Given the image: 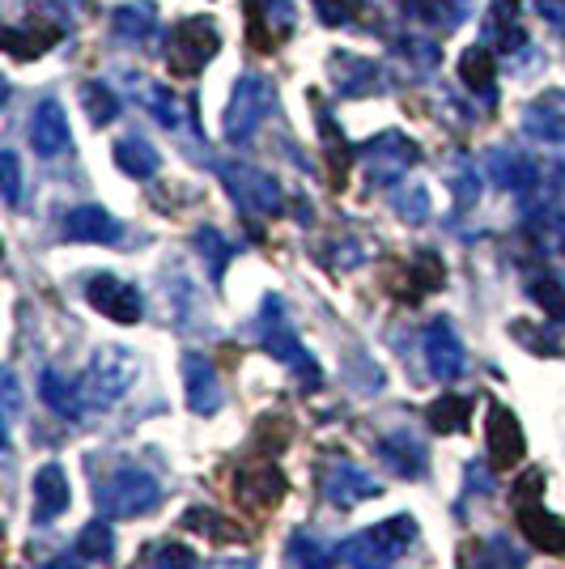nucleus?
<instances>
[{
	"instance_id": "2f4dec72",
	"label": "nucleus",
	"mask_w": 565,
	"mask_h": 569,
	"mask_svg": "<svg viewBox=\"0 0 565 569\" xmlns=\"http://www.w3.org/2000/svg\"><path fill=\"white\" fill-rule=\"evenodd\" d=\"M39 396L48 403L51 412H60V417H81L86 408H81V391L65 382V375H56V370H43V379H39Z\"/></svg>"
},
{
	"instance_id": "9d476101",
	"label": "nucleus",
	"mask_w": 565,
	"mask_h": 569,
	"mask_svg": "<svg viewBox=\"0 0 565 569\" xmlns=\"http://www.w3.org/2000/svg\"><path fill=\"white\" fill-rule=\"evenodd\" d=\"M319 489H324V498H328L336 510H354V506L383 493V485H378L375 476L366 472V468H357L354 459H345V455H331L328 463H324Z\"/></svg>"
},
{
	"instance_id": "dca6fc26",
	"label": "nucleus",
	"mask_w": 565,
	"mask_h": 569,
	"mask_svg": "<svg viewBox=\"0 0 565 569\" xmlns=\"http://www.w3.org/2000/svg\"><path fill=\"white\" fill-rule=\"evenodd\" d=\"M184 387H188V408L196 417H212L221 408V379L205 353H184Z\"/></svg>"
},
{
	"instance_id": "4be33fe9",
	"label": "nucleus",
	"mask_w": 565,
	"mask_h": 569,
	"mask_svg": "<svg viewBox=\"0 0 565 569\" xmlns=\"http://www.w3.org/2000/svg\"><path fill=\"white\" fill-rule=\"evenodd\" d=\"M65 238L69 242H116L119 238V221L102 204H77L69 217H65Z\"/></svg>"
},
{
	"instance_id": "f03ea898",
	"label": "nucleus",
	"mask_w": 565,
	"mask_h": 569,
	"mask_svg": "<svg viewBox=\"0 0 565 569\" xmlns=\"http://www.w3.org/2000/svg\"><path fill=\"white\" fill-rule=\"evenodd\" d=\"M413 540H417V519L413 515H391L387 522L349 536L340 545V561L349 569H391Z\"/></svg>"
},
{
	"instance_id": "c85d7f7f",
	"label": "nucleus",
	"mask_w": 565,
	"mask_h": 569,
	"mask_svg": "<svg viewBox=\"0 0 565 569\" xmlns=\"http://www.w3.org/2000/svg\"><path fill=\"white\" fill-rule=\"evenodd\" d=\"M56 39H60V34H56L51 26L30 22V26H9L0 43H4V51H9L13 60H34V56H43L48 48H56Z\"/></svg>"
},
{
	"instance_id": "1a4fd4ad",
	"label": "nucleus",
	"mask_w": 565,
	"mask_h": 569,
	"mask_svg": "<svg viewBox=\"0 0 565 569\" xmlns=\"http://www.w3.org/2000/svg\"><path fill=\"white\" fill-rule=\"evenodd\" d=\"M272 111V86L259 77V72H247L235 81V94H230V107H226V141H247L259 123Z\"/></svg>"
},
{
	"instance_id": "a878e982",
	"label": "nucleus",
	"mask_w": 565,
	"mask_h": 569,
	"mask_svg": "<svg viewBox=\"0 0 565 569\" xmlns=\"http://www.w3.org/2000/svg\"><path fill=\"white\" fill-rule=\"evenodd\" d=\"M116 167L128 174V179H153L158 167H162V158H158V149L145 141V137H119L116 141Z\"/></svg>"
},
{
	"instance_id": "f8f14e48",
	"label": "nucleus",
	"mask_w": 565,
	"mask_h": 569,
	"mask_svg": "<svg viewBox=\"0 0 565 569\" xmlns=\"http://www.w3.org/2000/svg\"><path fill=\"white\" fill-rule=\"evenodd\" d=\"M86 298H90V307H95L98 315H107V319H116V323H141V315H145L141 289L119 281L111 272L90 277V281H86Z\"/></svg>"
},
{
	"instance_id": "ea45409f",
	"label": "nucleus",
	"mask_w": 565,
	"mask_h": 569,
	"mask_svg": "<svg viewBox=\"0 0 565 569\" xmlns=\"http://www.w3.org/2000/svg\"><path fill=\"white\" fill-rule=\"evenodd\" d=\"M532 234L541 242L544 251H553V256H562L565 251V217L557 209H541V213H532Z\"/></svg>"
},
{
	"instance_id": "20e7f679",
	"label": "nucleus",
	"mask_w": 565,
	"mask_h": 569,
	"mask_svg": "<svg viewBox=\"0 0 565 569\" xmlns=\"http://www.w3.org/2000/svg\"><path fill=\"white\" fill-rule=\"evenodd\" d=\"M259 336H264V349L277 357V361H285L294 375L303 382H310V391L319 387V366H315V357L303 349V340H298V332H294V323H289V315H285L281 298H264V315H259Z\"/></svg>"
},
{
	"instance_id": "c756f323",
	"label": "nucleus",
	"mask_w": 565,
	"mask_h": 569,
	"mask_svg": "<svg viewBox=\"0 0 565 569\" xmlns=\"http://www.w3.org/2000/svg\"><path fill=\"white\" fill-rule=\"evenodd\" d=\"M184 527L209 536L212 545H238V540H247V531L238 522H230L226 515H217V510H205V506H191L188 515H184Z\"/></svg>"
},
{
	"instance_id": "cd10ccee",
	"label": "nucleus",
	"mask_w": 565,
	"mask_h": 569,
	"mask_svg": "<svg viewBox=\"0 0 565 569\" xmlns=\"http://www.w3.org/2000/svg\"><path fill=\"white\" fill-rule=\"evenodd\" d=\"M459 569H523V552L506 545V536H489L480 545L464 548V566Z\"/></svg>"
},
{
	"instance_id": "2eb2a0df",
	"label": "nucleus",
	"mask_w": 565,
	"mask_h": 569,
	"mask_svg": "<svg viewBox=\"0 0 565 569\" xmlns=\"http://www.w3.org/2000/svg\"><path fill=\"white\" fill-rule=\"evenodd\" d=\"M328 81L340 98H366L383 90V69L366 56H354V51H336L328 60Z\"/></svg>"
},
{
	"instance_id": "5701e85b",
	"label": "nucleus",
	"mask_w": 565,
	"mask_h": 569,
	"mask_svg": "<svg viewBox=\"0 0 565 569\" xmlns=\"http://www.w3.org/2000/svg\"><path fill=\"white\" fill-rule=\"evenodd\" d=\"M158 26V4L153 0H128L111 13V30L119 43H145Z\"/></svg>"
},
{
	"instance_id": "09e8293b",
	"label": "nucleus",
	"mask_w": 565,
	"mask_h": 569,
	"mask_svg": "<svg viewBox=\"0 0 565 569\" xmlns=\"http://www.w3.org/2000/svg\"><path fill=\"white\" fill-rule=\"evenodd\" d=\"M536 13H541L553 30H562L565 34V0H536Z\"/></svg>"
},
{
	"instance_id": "37998d69",
	"label": "nucleus",
	"mask_w": 565,
	"mask_h": 569,
	"mask_svg": "<svg viewBox=\"0 0 565 569\" xmlns=\"http://www.w3.org/2000/svg\"><path fill=\"white\" fill-rule=\"evenodd\" d=\"M0 183H4V204H18L22 200V167H18V153L13 149L0 153Z\"/></svg>"
},
{
	"instance_id": "b1692460",
	"label": "nucleus",
	"mask_w": 565,
	"mask_h": 569,
	"mask_svg": "<svg viewBox=\"0 0 565 569\" xmlns=\"http://www.w3.org/2000/svg\"><path fill=\"white\" fill-rule=\"evenodd\" d=\"M485 167H489V179L506 191H527L541 179V170L532 167L523 153H511V149H494V153L485 158Z\"/></svg>"
},
{
	"instance_id": "f3484780",
	"label": "nucleus",
	"mask_w": 565,
	"mask_h": 569,
	"mask_svg": "<svg viewBox=\"0 0 565 569\" xmlns=\"http://www.w3.org/2000/svg\"><path fill=\"white\" fill-rule=\"evenodd\" d=\"M72 132H69V116H65V107L48 98V102H39L34 107V116H30V144H34V153L39 158H60L65 149H69Z\"/></svg>"
},
{
	"instance_id": "c9c22d12",
	"label": "nucleus",
	"mask_w": 565,
	"mask_h": 569,
	"mask_svg": "<svg viewBox=\"0 0 565 569\" xmlns=\"http://www.w3.org/2000/svg\"><path fill=\"white\" fill-rule=\"evenodd\" d=\"M81 561H111V552H116V531H111V522H90L81 536H77V548H72Z\"/></svg>"
},
{
	"instance_id": "aec40b11",
	"label": "nucleus",
	"mask_w": 565,
	"mask_h": 569,
	"mask_svg": "<svg viewBox=\"0 0 565 569\" xmlns=\"http://www.w3.org/2000/svg\"><path fill=\"white\" fill-rule=\"evenodd\" d=\"M247 18H251V30H256V48H272L264 34H272V39H285L294 22H298V13H294V0H247Z\"/></svg>"
},
{
	"instance_id": "423d86ee",
	"label": "nucleus",
	"mask_w": 565,
	"mask_h": 569,
	"mask_svg": "<svg viewBox=\"0 0 565 569\" xmlns=\"http://www.w3.org/2000/svg\"><path fill=\"white\" fill-rule=\"evenodd\" d=\"M217 174H221L226 191L235 196V204L247 217H277L281 213L285 196H281V188H277V179H272V174H264V170L251 167V162H217Z\"/></svg>"
},
{
	"instance_id": "de8ad7c7",
	"label": "nucleus",
	"mask_w": 565,
	"mask_h": 569,
	"mask_svg": "<svg viewBox=\"0 0 565 569\" xmlns=\"http://www.w3.org/2000/svg\"><path fill=\"white\" fill-rule=\"evenodd\" d=\"M18 421V375L4 370V429H13Z\"/></svg>"
},
{
	"instance_id": "58836bf2",
	"label": "nucleus",
	"mask_w": 565,
	"mask_h": 569,
	"mask_svg": "<svg viewBox=\"0 0 565 569\" xmlns=\"http://www.w3.org/2000/svg\"><path fill=\"white\" fill-rule=\"evenodd\" d=\"M141 94H145V111L158 119L162 128H179V123H184V119H179V98L170 94L166 86H153V81H145Z\"/></svg>"
},
{
	"instance_id": "e433bc0d",
	"label": "nucleus",
	"mask_w": 565,
	"mask_h": 569,
	"mask_svg": "<svg viewBox=\"0 0 565 569\" xmlns=\"http://www.w3.org/2000/svg\"><path fill=\"white\" fill-rule=\"evenodd\" d=\"M527 293L541 302L544 315H548L553 323H565V284L557 281V277H548V272H536V277L527 281Z\"/></svg>"
},
{
	"instance_id": "bb28decb",
	"label": "nucleus",
	"mask_w": 565,
	"mask_h": 569,
	"mask_svg": "<svg viewBox=\"0 0 565 569\" xmlns=\"http://www.w3.org/2000/svg\"><path fill=\"white\" fill-rule=\"evenodd\" d=\"M485 39L497 51L523 48V26H518V0H494L489 18H485Z\"/></svg>"
},
{
	"instance_id": "ddd939ff",
	"label": "nucleus",
	"mask_w": 565,
	"mask_h": 569,
	"mask_svg": "<svg viewBox=\"0 0 565 569\" xmlns=\"http://www.w3.org/2000/svg\"><path fill=\"white\" fill-rule=\"evenodd\" d=\"M485 442H489V463L497 472L515 468L518 459L527 455V438H523V426L518 417L506 408V403H489V421H485Z\"/></svg>"
},
{
	"instance_id": "f704fd0d",
	"label": "nucleus",
	"mask_w": 565,
	"mask_h": 569,
	"mask_svg": "<svg viewBox=\"0 0 565 569\" xmlns=\"http://www.w3.org/2000/svg\"><path fill=\"white\" fill-rule=\"evenodd\" d=\"M289 557H294V566L298 569H328L331 561L340 557V548L319 545V540L307 536V531H294V536H289Z\"/></svg>"
},
{
	"instance_id": "603ef678",
	"label": "nucleus",
	"mask_w": 565,
	"mask_h": 569,
	"mask_svg": "<svg viewBox=\"0 0 565 569\" xmlns=\"http://www.w3.org/2000/svg\"><path fill=\"white\" fill-rule=\"evenodd\" d=\"M43 569H81V557L72 552V557H56V561H48Z\"/></svg>"
},
{
	"instance_id": "7ed1b4c3",
	"label": "nucleus",
	"mask_w": 565,
	"mask_h": 569,
	"mask_svg": "<svg viewBox=\"0 0 565 569\" xmlns=\"http://www.w3.org/2000/svg\"><path fill=\"white\" fill-rule=\"evenodd\" d=\"M95 501L107 519H137V515H149L162 501V489L145 468H119L98 485Z\"/></svg>"
},
{
	"instance_id": "412c9836",
	"label": "nucleus",
	"mask_w": 565,
	"mask_h": 569,
	"mask_svg": "<svg viewBox=\"0 0 565 569\" xmlns=\"http://www.w3.org/2000/svg\"><path fill=\"white\" fill-rule=\"evenodd\" d=\"M400 9L413 22L429 26L434 34H450L472 13V0H400Z\"/></svg>"
},
{
	"instance_id": "f257e3e1",
	"label": "nucleus",
	"mask_w": 565,
	"mask_h": 569,
	"mask_svg": "<svg viewBox=\"0 0 565 569\" xmlns=\"http://www.w3.org/2000/svg\"><path fill=\"white\" fill-rule=\"evenodd\" d=\"M137 375H141V366H137V357L128 353V349H119V345L98 349V353L90 357L81 382H77L81 408H86V412H107V408H116V403L137 387Z\"/></svg>"
},
{
	"instance_id": "72a5a7b5",
	"label": "nucleus",
	"mask_w": 565,
	"mask_h": 569,
	"mask_svg": "<svg viewBox=\"0 0 565 569\" xmlns=\"http://www.w3.org/2000/svg\"><path fill=\"white\" fill-rule=\"evenodd\" d=\"M425 417H429V426L438 429V433H464L472 417V400L468 396H443V400L429 403Z\"/></svg>"
},
{
	"instance_id": "a211bd4d",
	"label": "nucleus",
	"mask_w": 565,
	"mask_h": 569,
	"mask_svg": "<svg viewBox=\"0 0 565 569\" xmlns=\"http://www.w3.org/2000/svg\"><path fill=\"white\" fill-rule=\"evenodd\" d=\"M378 459H383V463H387L396 476H404V480H417V476H425V463H429L425 442H422V438H413L408 429L387 433V438L378 442Z\"/></svg>"
},
{
	"instance_id": "49530a36",
	"label": "nucleus",
	"mask_w": 565,
	"mask_h": 569,
	"mask_svg": "<svg viewBox=\"0 0 565 569\" xmlns=\"http://www.w3.org/2000/svg\"><path fill=\"white\" fill-rule=\"evenodd\" d=\"M450 188H455L459 209H468V204H476V196H480V179H476V170L459 167L455 174H450Z\"/></svg>"
},
{
	"instance_id": "4c0bfd02",
	"label": "nucleus",
	"mask_w": 565,
	"mask_h": 569,
	"mask_svg": "<svg viewBox=\"0 0 565 569\" xmlns=\"http://www.w3.org/2000/svg\"><path fill=\"white\" fill-rule=\"evenodd\" d=\"M81 98H86V111H90V123H95V128L116 123V116H119L116 90H107L102 81H86V86H81Z\"/></svg>"
},
{
	"instance_id": "473e14b6",
	"label": "nucleus",
	"mask_w": 565,
	"mask_h": 569,
	"mask_svg": "<svg viewBox=\"0 0 565 569\" xmlns=\"http://www.w3.org/2000/svg\"><path fill=\"white\" fill-rule=\"evenodd\" d=\"M196 251H200V260L209 263L212 281H221L226 277V263L235 260V242L221 234V230H212V226L196 230Z\"/></svg>"
},
{
	"instance_id": "0eeeda50",
	"label": "nucleus",
	"mask_w": 565,
	"mask_h": 569,
	"mask_svg": "<svg viewBox=\"0 0 565 569\" xmlns=\"http://www.w3.org/2000/svg\"><path fill=\"white\" fill-rule=\"evenodd\" d=\"M417 162H422V149H417V141H408L404 132H378L375 141L361 144V170H366L370 188L400 183Z\"/></svg>"
},
{
	"instance_id": "a19ab883",
	"label": "nucleus",
	"mask_w": 565,
	"mask_h": 569,
	"mask_svg": "<svg viewBox=\"0 0 565 569\" xmlns=\"http://www.w3.org/2000/svg\"><path fill=\"white\" fill-rule=\"evenodd\" d=\"M396 217H400V221H408V226H422V221H429V191H425L422 183L396 191Z\"/></svg>"
},
{
	"instance_id": "4468645a",
	"label": "nucleus",
	"mask_w": 565,
	"mask_h": 569,
	"mask_svg": "<svg viewBox=\"0 0 565 569\" xmlns=\"http://www.w3.org/2000/svg\"><path fill=\"white\" fill-rule=\"evenodd\" d=\"M285 476L277 463H268V459H259V463H247L242 472L235 476V498L247 506V510H272V506H281L285 498Z\"/></svg>"
},
{
	"instance_id": "6ab92c4d",
	"label": "nucleus",
	"mask_w": 565,
	"mask_h": 569,
	"mask_svg": "<svg viewBox=\"0 0 565 569\" xmlns=\"http://www.w3.org/2000/svg\"><path fill=\"white\" fill-rule=\"evenodd\" d=\"M69 472L60 463H48L34 476V522H51L69 510Z\"/></svg>"
},
{
	"instance_id": "3c124183",
	"label": "nucleus",
	"mask_w": 565,
	"mask_h": 569,
	"mask_svg": "<svg viewBox=\"0 0 565 569\" xmlns=\"http://www.w3.org/2000/svg\"><path fill=\"white\" fill-rule=\"evenodd\" d=\"M548 183H553V196H557V200H565V167L548 170Z\"/></svg>"
},
{
	"instance_id": "a18cd8bd",
	"label": "nucleus",
	"mask_w": 565,
	"mask_h": 569,
	"mask_svg": "<svg viewBox=\"0 0 565 569\" xmlns=\"http://www.w3.org/2000/svg\"><path fill=\"white\" fill-rule=\"evenodd\" d=\"M315 13L324 26H354L357 0H315Z\"/></svg>"
},
{
	"instance_id": "8fccbe9b",
	"label": "nucleus",
	"mask_w": 565,
	"mask_h": 569,
	"mask_svg": "<svg viewBox=\"0 0 565 569\" xmlns=\"http://www.w3.org/2000/svg\"><path fill=\"white\" fill-rule=\"evenodd\" d=\"M468 480L476 485L472 493H494V489H489V472H485V468H476V463H472V468H468Z\"/></svg>"
},
{
	"instance_id": "79ce46f5",
	"label": "nucleus",
	"mask_w": 565,
	"mask_h": 569,
	"mask_svg": "<svg viewBox=\"0 0 565 569\" xmlns=\"http://www.w3.org/2000/svg\"><path fill=\"white\" fill-rule=\"evenodd\" d=\"M396 51H400V56H408V60H417V64H422V72L438 69V60H443V51H438V43H434L429 34L400 39V43H396Z\"/></svg>"
},
{
	"instance_id": "39448f33",
	"label": "nucleus",
	"mask_w": 565,
	"mask_h": 569,
	"mask_svg": "<svg viewBox=\"0 0 565 569\" xmlns=\"http://www.w3.org/2000/svg\"><path fill=\"white\" fill-rule=\"evenodd\" d=\"M541 485H544L541 468L523 472V480L515 485L518 527H523V536L532 540V548H541V552H548V557H565V522L557 519V515H548V510H541V506H536Z\"/></svg>"
},
{
	"instance_id": "6e6552de",
	"label": "nucleus",
	"mask_w": 565,
	"mask_h": 569,
	"mask_svg": "<svg viewBox=\"0 0 565 569\" xmlns=\"http://www.w3.org/2000/svg\"><path fill=\"white\" fill-rule=\"evenodd\" d=\"M217 48H221L217 26L209 18H188V22L175 26L170 39H166V64L179 77H196L217 56Z\"/></svg>"
},
{
	"instance_id": "c03bdc74",
	"label": "nucleus",
	"mask_w": 565,
	"mask_h": 569,
	"mask_svg": "<svg viewBox=\"0 0 565 569\" xmlns=\"http://www.w3.org/2000/svg\"><path fill=\"white\" fill-rule=\"evenodd\" d=\"M153 569H205V561L184 545H162L153 557Z\"/></svg>"
},
{
	"instance_id": "7c9ffc66",
	"label": "nucleus",
	"mask_w": 565,
	"mask_h": 569,
	"mask_svg": "<svg viewBox=\"0 0 565 569\" xmlns=\"http://www.w3.org/2000/svg\"><path fill=\"white\" fill-rule=\"evenodd\" d=\"M523 128H527V137H536V141H565V107L562 102H536V107H527V116H523Z\"/></svg>"
},
{
	"instance_id": "9b49d317",
	"label": "nucleus",
	"mask_w": 565,
	"mask_h": 569,
	"mask_svg": "<svg viewBox=\"0 0 565 569\" xmlns=\"http://www.w3.org/2000/svg\"><path fill=\"white\" fill-rule=\"evenodd\" d=\"M422 349H425V370L434 382H455L464 370H468V353L459 345V336L450 328L447 319H429L422 336Z\"/></svg>"
},
{
	"instance_id": "393cba45",
	"label": "nucleus",
	"mask_w": 565,
	"mask_h": 569,
	"mask_svg": "<svg viewBox=\"0 0 565 569\" xmlns=\"http://www.w3.org/2000/svg\"><path fill=\"white\" fill-rule=\"evenodd\" d=\"M459 81L468 86L476 98H485V102H494L497 98V72H494V56L485 43H476L459 56Z\"/></svg>"
}]
</instances>
